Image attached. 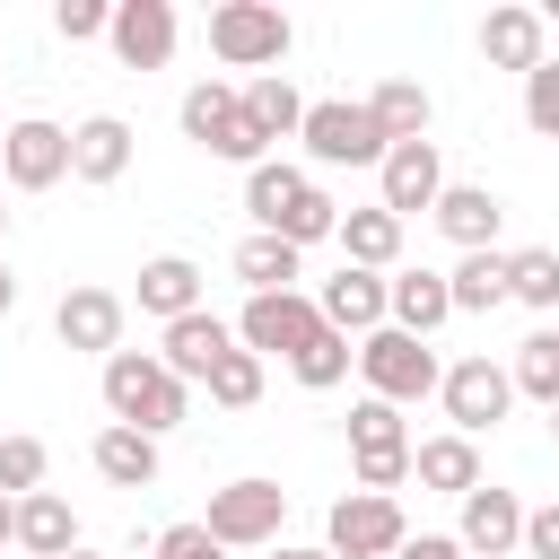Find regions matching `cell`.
Instances as JSON below:
<instances>
[{
	"instance_id": "6da1fadb",
	"label": "cell",
	"mask_w": 559,
	"mask_h": 559,
	"mask_svg": "<svg viewBox=\"0 0 559 559\" xmlns=\"http://www.w3.org/2000/svg\"><path fill=\"white\" fill-rule=\"evenodd\" d=\"M245 210H253V236H280V245H323V236H341V201L306 175V166H288V157H262L253 175H245Z\"/></svg>"
},
{
	"instance_id": "7a4b0ae2",
	"label": "cell",
	"mask_w": 559,
	"mask_h": 559,
	"mask_svg": "<svg viewBox=\"0 0 559 559\" xmlns=\"http://www.w3.org/2000/svg\"><path fill=\"white\" fill-rule=\"evenodd\" d=\"M105 411H114V428L166 437V428H183L192 384H183V376H175L157 349H114V358H105Z\"/></svg>"
},
{
	"instance_id": "3957f363",
	"label": "cell",
	"mask_w": 559,
	"mask_h": 559,
	"mask_svg": "<svg viewBox=\"0 0 559 559\" xmlns=\"http://www.w3.org/2000/svg\"><path fill=\"white\" fill-rule=\"evenodd\" d=\"M175 122H183V140H192V148H210V157H227V166H245V175L271 157V140L245 122V87H227V79H201V87H183Z\"/></svg>"
},
{
	"instance_id": "277c9868",
	"label": "cell",
	"mask_w": 559,
	"mask_h": 559,
	"mask_svg": "<svg viewBox=\"0 0 559 559\" xmlns=\"http://www.w3.org/2000/svg\"><path fill=\"white\" fill-rule=\"evenodd\" d=\"M288 44H297V26H288V9L280 0H218L210 9V52L227 61V70H280L288 61Z\"/></svg>"
},
{
	"instance_id": "5b68a950",
	"label": "cell",
	"mask_w": 559,
	"mask_h": 559,
	"mask_svg": "<svg viewBox=\"0 0 559 559\" xmlns=\"http://www.w3.org/2000/svg\"><path fill=\"white\" fill-rule=\"evenodd\" d=\"M349 472H358V489H376V498H393V489L411 480V428H402V411L376 402V393L349 402Z\"/></svg>"
},
{
	"instance_id": "8992f818",
	"label": "cell",
	"mask_w": 559,
	"mask_h": 559,
	"mask_svg": "<svg viewBox=\"0 0 559 559\" xmlns=\"http://www.w3.org/2000/svg\"><path fill=\"white\" fill-rule=\"evenodd\" d=\"M358 376H367V393H376V402H393V411H402V402H428V393L445 384L437 349H428V341H411V332H393V323L358 341Z\"/></svg>"
},
{
	"instance_id": "52a82bcc",
	"label": "cell",
	"mask_w": 559,
	"mask_h": 559,
	"mask_svg": "<svg viewBox=\"0 0 559 559\" xmlns=\"http://www.w3.org/2000/svg\"><path fill=\"white\" fill-rule=\"evenodd\" d=\"M210 542L218 550H262V542H280V524H288V489L280 480H262V472H245V480H227V489H210Z\"/></svg>"
},
{
	"instance_id": "ba28073f",
	"label": "cell",
	"mask_w": 559,
	"mask_h": 559,
	"mask_svg": "<svg viewBox=\"0 0 559 559\" xmlns=\"http://www.w3.org/2000/svg\"><path fill=\"white\" fill-rule=\"evenodd\" d=\"M306 157L314 166H384V131H376V114L367 105H349V96H323V105H306Z\"/></svg>"
},
{
	"instance_id": "9c48e42d",
	"label": "cell",
	"mask_w": 559,
	"mask_h": 559,
	"mask_svg": "<svg viewBox=\"0 0 559 559\" xmlns=\"http://www.w3.org/2000/svg\"><path fill=\"white\" fill-rule=\"evenodd\" d=\"M437 402H445V419H454V437H489L507 411H515V376L498 367V358H454L445 367V384H437Z\"/></svg>"
},
{
	"instance_id": "30bf717a",
	"label": "cell",
	"mask_w": 559,
	"mask_h": 559,
	"mask_svg": "<svg viewBox=\"0 0 559 559\" xmlns=\"http://www.w3.org/2000/svg\"><path fill=\"white\" fill-rule=\"evenodd\" d=\"M402 542H411V524H402V498L349 489V498L323 515V550H332V559H393Z\"/></svg>"
},
{
	"instance_id": "8fae6325",
	"label": "cell",
	"mask_w": 559,
	"mask_h": 559,
	"mask_svg": "<svg viewBox=\"0 0 559 559\" xmlns=\"http://www.w3.org/2000/svg\"><path fill=\"white\" fill-rule=\"evenodd\" d=\"M314 332H323V306H314L306 288H288V297H245V314H236V341H245L253 358H297Z\"/></svg>"
},
{
	"instance_id": "7c38bea8",
	"label": "cell",
	"mask_w": 559,
	"mask_h": 559,
	"mask_svg": "<svg viewBox=\"0 0 559 559\" xmlns=\"http://www.w3.org/2000/svg\"><path fill=\"white\" fill-rule=\"evenodd\" d=\"M323 323L341 332V341H367V332H384L393 323V271H358V262H341L332 280H323Z\"/></svg>"
},
{
	"instance_id": "4fadbf2b",
	"label": "cell",
	"mask_w": 559,
	"mask_h": 559,
	"mask_svg": "<svg viewBox=\"0 0 559 559\" xmlns=\"http://www.w3.org/2000/svg\"><path fill=\"white\" fill-rule=\"evenodd\" d=\"M0 175H9L17 192H52V183L70 175V131L44 122V114L9 122V140H0Z\"/></svg>"
},
{
	"instance_id": "5bb4252c",
	"label": "cell",
	"mask_w": 559,
	"mask_h": 559,
	"mask_svg": "<svg viewBox=\"0 0 559 559\" xmlns=\"http://www.w3.org/2000/svg\"><path fill=\"white\" fill-rule=\"evenodd\" d=\"M437 192H445V157H437V140H402V148H384V166H376V201H384L393 218L437 210Z\"/></svg>"
},
{
	"instance_id": "9a60e30c",
	"label": "cell",
	"mask_w": 559,
	"mask_h": 559,
	"mask_svg": "<svg viewBox=\"0 0 559 559\" xmlns=\"http://www.w3.org/2000/svg\"><path fill=\"white\" fill-rule=\"evenodd\" d=\"M122 297L114 288H96V280H79V288H61V306H52V332H61V349H87V358H114L122 349Z\"/></svg>"
},
{
	"instance_id": "2e32d148",
	"label": "cell",
	"mask_w": 559,
	"mask_h": 559,
	"mask_svg": "<svg viewBox=\"0 0 559 559\" xmlns=\"http://www.w3.org/2000/svg\"><path fill=\"white\" fill-rule=\"evenodd\" d=\"M454 542H463V559H507V550H524V498L498 489V480H480V489L463 498Z\"/></svg>"
},
{
	"instance_id": "e0dca14e",
	"label": "cell",
	"mask_w": 559,
	"mask_h": 559,
	"mask_svg": "<svg viewBox=\"0 0 559 559\" xmlns=\"http://www.w3.org/2000/svg\"><path fill=\"white\" fill-rule=\"evenodd\" d=\"M114 61L122 70H166L175 61V0H114Z\"/></svg>"
},
{
	"instance_id": "ac0fdd59",
	"label": "cell",
	"mask_w": 559,
	"mask_h": 559,
	"mask_svg": "<svg viewBox=\"0 0 559 559\" xmlns=\"http://www.w3.org/2000/svg\"><path fill=\"white\" fill-rule=\"evenodd\" d=\"M428 218L445 227V245H463V253H489V245H498V227H507V201H498L489 183H445Z\"/></svg>"
},
{
	"instance_id": "d6986e66",
	"label": "cell",
	"mask_w": 559,
	"mask_h": 559,
	"mask_svg": "<svg viewBox=\"0 0 559 559\" xmlns=\"http://www.w3.org/2000/svg\"><path fill=\"white\" fill-rule=\"evenodd\" d=\"M236 349V323H218L210 306L201 314H183V323H166V341H157V358L183 376V384H210V367Z\"/></svg>"
},
{
	"instance_id": "ffe728a7",
	"label": "cell",
	"mask_w": 559,
	"mask_h": 559,
	"mask_svg": "<svg viewBox=\"0 0 559 559\" xmlns=\"http://www.w3.org/2000/svg\"><path fill=\"white\" fill-rule=\"evenodd\" d=\"M542 35H550V26H542V9H489V17H480V61H489V70H524V79H533V70L550 61V52H542Z\"/></svg>"
},
{
	"instance_id": "44dd1931",
	"label": "cell",
	"mask_w": 559,
	"mask_h": 559,
	"mask_svg": "<svg viewBox=\"0 0 559 559\" xmlns=\"http://www.w3.org/2000/svg\"><path fill=\"white\" fill-rule=\"evenodd\" d=\"M70 175L79 183H122L131 175V122L122 114H87L70 131Z\"/></svg>"
},
{
	"instance_id": "7402d4cb",
	"label": "cell",
	"mask_w": 559,
	"mask_h": 559,
	"mask_svg": "<svg viewBox=\"0 0 559 559\" xmlns=\"http://www.w3.org/2000/svg\"><path fill=\"white\" fill-rule=\"evenodd\" d=\"M454 323V288H445V271H393V332H411V341H428V332H445Z\"/></svg>"
},
{
	"instance_id": "603a6c76",
	"label": "cell",
	"mask_w": 559,
	"mask_h": 559,
	"mask_svg": "<svg viewBox=\"0 0 559 559\" xmlns=\"http://www.w3.org/2000/svg\"><path fill=\"white\" fill-rule=\"evenodd\" d=\"M411 472H419V489H437V498H472L480 489V445L472 437H419L411 445Z\"/></svg>"
},
{
	"instance_id": "cb8c5ba5",
	"label": "cell",
	"mask_w": 559,
	"mask_h": 559,
	"mask_svg": "<svg viewBox=\"0 0 559 559\" xmlns=\"http://www.w3.org/2000/svg\"><path fill=\"white\" fill-rule=\"evenodd\" d=\"M341 262H358V271H393L402 262V218L384 210V201H367V210H341Z\"/></svg>"
},
{
	"instance_id": "d4e9b609",
	"label": "cell",
	"mask_w": 559,
	"mask_h": 559,
	"mask_svg": "<svg viewBox=\"0 0 559 559\" xmlns=\"http://www.w3.org/2000/svg\"><path fill=\"white\" fill-rule=\"evenodd\" d=\"M140 314H157V323H183V314H201V262H183V253H157V262H140Z\"/></svg>"
},
{
	"instance_id": "484cf974",
	"label": "cell",
	"mask_w": 559,
	"mask_h": 559,
	"mask_svg": "<svg viewBox=\"0 0 559 559\" xmlns=\"http://www.w3.org/2000/svg\"><path fill=\"white\" fill-rule=\"evenodd\" d=\"M17 550H26V559H70V550H79V515H70V498H52V489L17 498Z\"/></svg>"
},
{
	"instance_id": "4316f807",
	"label": "cell",
	"mask_w": 559,
	"mask_h": 559,
	"mask_svg": "<svg viewBox=\"0 0 559 559\" xmlns=\"http://www.w3.org/2000/svg\"><path fill=\"white\" fill-rule=\"evenodd\" d=\"M445 288H454V314H489V306H507L515 297V262L489 245V253H463L454 271H445Z\"/></svg>"
},
{
	"instance_id": "83f0119b",
	"label": "cell",
	"mask_w": 559,
	"mask_h": 559,
	"mask_svg": "<svg viewBox=\"0 0 559 559\" xmlns=\"http://www.w3.org/2000/svg\"><path fill=\"white\" fill-rule=\"evenodd\" d=\"M236 280H245L253 297H288V288L306 280V253L280 245V236H245V245H236Z\"/></svg>"
},
{
	"instance_id": "f1b7e54d",
	"label": "cell",
	"mask_w": 559,
	"mask_h": 559,
	"mask_svg": "<svg viewBox=\"0 0 559 559\" xmlns=\"http://www.w3.org/2000/svg\"><path fill=\"white\" fill-rule=\"evenodd\" d=\"M96 472L114 480V489H148L157 480V437H140V428H96Z\"/></svg>"
},
{
	"instance_id": "f546056e",
	"label": "cell",
	"mask_w": 559,
	"mask_h": 559,
	"mask_svg": "<svg viewBox=\"0 0 559 559\" xmlns=\"http://www.w3.org/2000/svg\"><path fill=\"white\" fill-rule=\"evenodd\" d=\"M245 122L262 131V140H297L306 131V96L271 70V79H245Z\"/></svg>"
},
{
	"instance_id": "4dcf8cb0",
	"label": "cell",
	"mask_w": 559,
	"mask_h": 559,
	"mask_svg": "<svg viewBox=\"0 0 559 559\" xmlns=\"http://www.w3.org/2000/svg\"><path fill=\"white\" fill-rule=\"evenodd\" d=\"M367 114H376V131L402 148V140H428V114H437V105H428L419 79H384V87L367 96Z\"/></svg>"
},
{
	"instance_id": "1f68e13d",
	"label": "cell",
	"mask_w": 559,
	"mask_h": 559,
	"mask_svg": "<svg viewBox=\"0 0 559 559\" xmlns=\"http://www.w3.org/2000/svg\"><path fill=\"white\" fill-rule=\"evenodd\" d=\"M349 367H358V341H341L332 323H323V332H314V341H306V349L288 358V376H297L306 393H332V384H341Z\"/></svg>"
},
{
	"instance_id": "d6a6232c",
	"label": "cell",
	"mask_w": 559,
	"mask_h": 559,
	"mask_svg": "<svg viewBox=\"0 0 559 559\" xmlns=\"http://www.w3.org/2000/svg\"><path fill=\"white\" fill-rule=\"evenodd\" d=\"M507 376H515V393H524V402L559 411V332H533V341L515 349V367H507Z\"/></svg>"
},
{
	"instance_id": "836d02e7",
	"label": "cell",
	"mask_w": 559,
	"mask_h": 559,
	"mask_svg": "<svg viewBox=\"0 0 559 559\" xmlns=\"http://www.w3.org/2000/svg\"><path fill=\"white\" fill-rule=\"evenodd\" d=\"M201 393H210L218 411H253V402H262V358H253V349L236 341V349H227V358L210 367V384H201Z\"/></svg>"
},
{
	"instance_id": "e575fe53",
	"label": "cell",
	"mask_w": 559,
	"mask_h": 559,
	"mask_svg": "<svg viewBox=\"0 0 559 559\" xmlns=\"http://www.w3.org/2000/svg\"><path fill=\"white\" fill-rule=\"evenodd\" d=\"M44 472H52L44 437H0V498H35V489H44Z\"/></svg>"
},
{
	"instance_id": "d590c367",
	"label": "cell",
	"mask_w": 559,
	"mask_h": 559,
	"mask_svg": "<svg viewBox=\"0 0 559 559\" xmlns=\"http://www.w3.org/2000/svg\"><path fill=\"white\" fill-rule=\"evenodd\" d=\"M507 262H515V306H533V314H559V253L524 245V253H507Z\"/></svg>"
},
{
	"instance_id": "8d00e7d4",
	"label": "cell",
	"mask_w": 559,
	"mask_h": 559,
	"mask_svg": "<svg viewBox=\"0 0 559 559\" xmlns=\"http://www.w3.org/2000/svg\"><path fill=\"white\" fill-rule=\"evenodd\" d=\"M52 26H61V44H96V35H114V0H61Z\"/></svg>"
},
{
	"instance_id": "74e56055",
	"label": "cell",
	"mask_w": 559,
	"mask_h": 559,
	"mask_svg": "<svg viewBox=\"0 0 559 559\" xmlns=\"http://www.w3.org/2000/svg\"><path fill=\"white\" fill-rule=\"evenodd\" d=\"M524 122H533L542 140H559V61H542V70L524 79Z\"/></svg>"
},
{
	"instance_id": "f35d334b",
	"label": "cell",
	"mask_w": 559,
	"mask_h": 559,
	"mask_svg": "<svg viewBox=\"0 0 559 559\" xmlns=\"http://www.w3.org/2000/svg\"><path fill=\"white\" fill-rule=\"evenodd\" d=\"M148 550H157V559H227V550L210 542V524H166Z\"/></svg>"
},
{
	"instance_id": "ab89813d",
	"label": "cell",
	"mask_w": 559,
	"mask_h": 559,
	"mask_svg": "<svg viewBox=\"0 0 559 559\" xmlns=\"http://www.w3.org/2000/svg\"><path fill=\"white\" fill-rule=\"evenodd\" d=\"M524 559H559V498L524 507Z\"/></svg>"
},
{
	"instance_id": "60d3db41",
	"label": "cell",
	"mask_w": 559,
	"mask_h": 559,
	"mask_svg": "<svg viewBox=\"0 0 559 559\" xmlns=\"http://www.w3.org/2000/svg\"><path fill=\"white\" fill-rule=\"evenodd\" d=\"M393 559H463V542H454V533H419V542H402Z\"/></svg>"
},
{
	"instance_id": "b9f144b4",
	"label": "cell",
	"mask_w": 559,
	"mask_h": 559,
	"mask_svg": "<svg viewBox=\"0 0 559 559\" xmlns=\"http://www.w3.org/2000/svg\"><path fill=\"white\" fill-rule=\"evenodd\" d=\"M0 542H17V498H0Z\"/></svg>"
},
{
	"instance_id": "7bdbcfd3",
	"label": "cell",
	"mask_w": 559,
	"mask_h": 559,
	"mask_svg": "<svg viewBox=\"0 0 559 559\" xmlns=\"http://www.w3.org/2000/svg\"><path fill=\"white\" fill-rule=\"evenodd\" d=\"M9 306H17V280H9V262H0V314H9Z\"/></svg>"
},
{
	"instance_id": "ee69618b",
	"label": "cell",
	"mask_w": 559,
	"mask_h": 559,
	"mask_svg": "<svg viewBox=\"0 0 559 559\" xmlns=\"http://www.w3.org/2000/svg\"><path fill=\"white\" fill-rule=\"evenodd\" d=\"M271 559H332V550H288V542H280V550H271Z\"/></svg>"
},
{
	"instance_id": "f6af8a7d",
	"label": "cell",
	"mask_w": 559,
	"mask_h": 559,
	"mask_svg": "<svg viewBox=\"0 0 559 559\" xmlns=\"http://www.w3.org/2000/svg\"><path fill=\"white\" fill-rule=\"evenodd\" d=\"M70 559H96V550H87V542H79V550H70Z\"/></svg>"
},
{
	"instance_id": "bcb514c9",
	"label": "cell",
	"mask_w": 559,
	"mask_h": 559,
	"mask_svg": "<svg viewBox=\"0 0 559 559\" xmlns=\"http://www.w3.org/2000/svg\"><path fill=\"white\" fill-rule=\"evenodd\" d=\"M550 437H559V411H550Z\"/></svg>"
},
{
	"instance_id": "7dc6e473",
	"label": "cell",
	"mask_w": 559,
	"mask_h": 559,
	"mask_svg": "<svg viewBox=\"0 0 559 559\" xmlns=\"http://www.w3.org/2000/svg\"><path fill=\"white\" fill-rule=\"evenodd\" d=\"M0 236H9V210H0Z\"/></svg>"
}]
</instances>
